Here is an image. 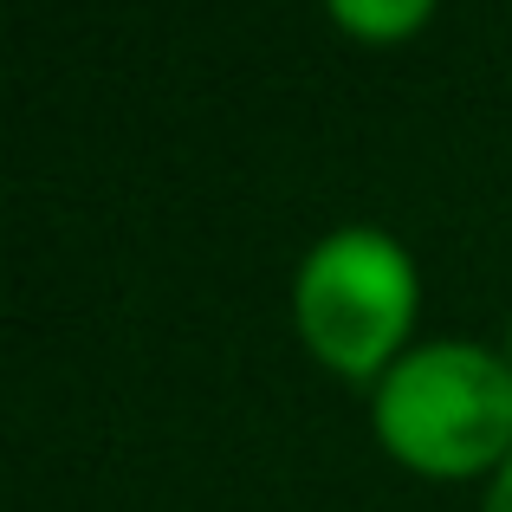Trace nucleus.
Here are the masks:
<instances>
[{"label":"nucleus","instance_id":"1","mask_svg":"<svg viewBox=\"0 0 512 512\" xmlns=\"http://www.w3.org/2000/svg\"><path fill=\"white\" fill-rule=\"evenodd\" d=\"M376 435L428 480H467L512 461V363L480 344L409 350L376 389Z\"/></svg>","mask_w":512,"mask_h":512},{"label":"nucleus","instance_id":"2","mask_svg":"<svg viewBox=\"0 0 512 512\" xmlns=\"http://www.w3.org/2000/svg\"><path fill=\"white\" fill-rule=\"evenodd\" d=\"M292 318L299 338L312 344L318 363L338 376H376L409 338L415 318V266L389 234L370 227H344L312 260L299 266L292 286Z\"/></svg>","mask_w":512,"mask_h":512},{"label":"nucleus","instance_id":"3","mask_svg":"<svg viewBox=\"0 0 512 512\" xmlns=\"http://www.w3.org/2000/svg\"><path fill=\"white\" fill-rule=\"evenodd\" d=\"M331 13L357 39H409L435 13V0H331Z\"/></svg>","mask_w":512,"mask_h":512},{"label":"nucleus","instance_id":"4","mask_svg":"<svg viewBox=\"0 0 512 512\" xmlns=\"http://www.w3.org/2000/svg\"><path fill=\"white\" fill-rule=\"evenodd\" d=\"M487 512H512V461L500 467V480H493V493H487Z\"/></svg>","mask_w":512,"mask_h":512},{"label":"nucleus","instance_id":"5","mask_svg":"<svg viewBox=\"0 0 512 512\" xmlns=\"http://www.w3.org/2000/svg\"><path fill=\"white\" fill-rule=\"evenodd\" d=\"M506 363H512V338H506Z\"/></svg>","mask_w":512,"mask_h":512}]
</instances>
